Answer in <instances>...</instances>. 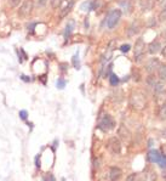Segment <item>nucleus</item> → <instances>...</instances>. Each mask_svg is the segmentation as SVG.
I'll use <instances>...</instances> for the list:
<instances>
[{"instance_id":"393cba45","label":"nucleus","mask_w":166,"mask_h":181,"mask_svg":"<svg viewBox=\"0 0 166 181\" xmlns=\"http://www.w3.org/2000/svg\"><path fill=\"white\" fill-rule=\"evenodd\" d=\"M57 147H58V139H55L53 142H52V145H51V150H52L53 153H56Z\"/></svg>"},{"instance_id":"c756f323","label":"nucleus","mask_w":166,"mask_h":181,"mask_svg":"<svg viewBox=\"0 0 166 181\" xmlns=\"http://www.w3.org/2000/svg\"><path fill=\"white\" fill-rule=\"evenodd\" d=\"M90 5H91V3H90V1H85L80 7H81V10H83V11H87V9L90 10Z\"/></svg>"},{"instance_id":"5701e85b","label":"nucleus","mask_w":166,"mask_h":181,"mask_svg":"<svg viewBox=\"0 0 166 181\" xmlns=\"http://www.w3.org/2000/svg\"><path fill=\"white\" fill-rule=\"evenodd\" d=\"M72 29H73V23L68 24V26H67V28H66V32H64V38H66V39H67V38L69 37V35H70Z\"/></svg>"},{"instance_id":"4be33fe9","label":"nucleus","mask_w":166,"mask_h":181,"mask_svg":"<svg viewBox=\"0 0 166 181\" xmlns=\"http://www.w3.org/2000/svg\"><path fill=\"white\" fill-rule=\"evenodd\" d=\"M18 116H20V118H21L22 120H26V122H27V119H28V112H27L26 110L20 111V113H18Z\"/></svg>"},{"instance_id":"dca6fc26","label":"nucleus","mask_w":166,"mask_h":181,"mask_svg":"<svg viewBox=\"0 0 166 181\" xmlns=\"http://www.w3.org/2000/svg\"><path fill=\"white\" fill-rule=\"evenodd\" d=\"M41 153H38L35 157H34V165H35V169L39 170L41 168Z\"/></svg>"},{"instance_id":"aec40b11","label":"nucleus","mask_w":166,"mask_h":181,"mask_svg":"<svg viewBox=\"0 0 166 181\" xmlns=\"http://www.w3.org/2000/svg\"><path fill=\"white\" fill-rule=\"evenodd\" d=\"M126 181H139V174H131L128 175Z\"/></svg>"},{"instance_id":"2eb2a0df","label":"nucleus","mask_w":166,"mask_h":181,"mask_svg":"<svg viewBox=\"0 0 166 181\" xmlns=\"http://www.w3.org/2000/svg\"><path fill=\"white\" fill-rule=\"evenodd\" d=\"M109 83H110V85H112V86H117L120 83V79H119V77L117 74L110 73L109 74Z\"/></svg>"},{"instance_id":"cd10ccee","label":"nucleus","mask_w":166,"mask_h":181,"mask_svg":"<svg viewBox=\"0 0 166 181\" xmlns=\"http://www.w3.org/2000/svg\"><path fill=\"white\" fill-rule=\"evenodd\" d=\"M130 49H131V45H130V44H124V45L120 46V50H121L122 52H128V51H130Z\"/></svg>"},{"instance_id":"412c9836","label":"nucleus","mask_w":166,"mask_h":181,"mask_svg":"<svg viewBox=\"0 0 166 181\" xmlns=\"http://www.w3.org/2000/svg\"><path fill=\"white\" fill-rule=\"evenodd\" d=\"M62 1H63V0H51V6L53 9H58L61 6Z\"/></svg>"},{"instance_id":"2f4dec72","label":"nucleus","mask_w":166,"mask_h":181,"mask_svg":"<svg viewBox=\"0 0 166 181\" xmlns=\"http://www.w3.org/2000/svg\"><path fill=\"white\" fill-rule=\"evenodd\" d=\"M94 168H95V169H98V168H100V159H98V158H95V159H94Z\"/></svg>"},{"instance_id":"b1692460","label":"nucleus","mask_w":166,"mask_h":181,"mask_svg":"<svg viewBox=\"0 0 166 181\" xmlns=\"http://www.w3.org/2000/svg\"><path fill=\"white\" fill-rule=\"evenodd\" d=\"M158 164L160 165L161 169H166V154H162V158H161V160L158 163Z\"/></svg>"},{"instance_id":"20e7f679","label":"nucleus","mask_w":166,"mask_h":181,"mask_svg":"<svg viewBox=\"0 0 166 181\" xmlns=\"http://www.w3.org/2000/svg\"><path fill=\"white\" fill-rule=\"evenodd\" d=\"M144 49H145V45H144V42L142 38L137 39L136 40V44H135V60L136 62H141V60L143 59L144 56Z\"/></svg>"},{"instance_id":"f3484780","label":"nucleus","mask_w":166,"mask_h":181,"mask_svg":"<svg viewBox=\"0 0 166 181\" xmlns=\"http://www.w3.org/2000/svg\"><path fill=\"white\" fill-rule=\"evenodd\" d=\"M72 62H73V66H74L75 69H80V60H79V55H78V53L73 56Z\"/></svg>"},{"instance_id":"9d476101","label":"nucleus","mask_w":166,"mask_h":181,"mask_svg":"<svg viewBox=\"0 0 166 181\" xmlns=\"http://www.w3.org/2000/svg\"><path fill=\"white\" fill-rule=\"evenodd\" d=\"M139 6L142 11H151L154 6V0H141Z\"/></svg>"},{"instance_id":"f8f14e48","label":"nucleus","mask_w":166,"mask_h":181,"mask_svg":"<svg viewBox=\"0 0 166 181\" xmlns=\"http://www.w3.org/2000/svg\"><path fill=\"white\" fill-rule=\"evenodd\" d=\"M119 135H120L124 140H130V137H131L130 131H128V130L126 129V126H124V125H121L120 128H119Z\"/></svg>"},{"instance_id":"9b49d317","label":"nucleus","mask_w":166,"mask_h":181,"mask_svg":"<svg viewBox=\"0 0 166 181\" xmlns=\"http://www.w3.org/2000/svg\"><path fill=\"white\" fill-rule=\"evenodd\" d=\"M73 6H74V1H69V3L67 4V6H64V7L62 9V11H61V13H60V17H61V19H64V17L72 11Z\"/></svg>"},{"instance_id":"e433bc0d","label":"nucleus","mask_w":166,"mask_h":181,"mask_svg":"<svg viewBox=\"0 0 166 181\" xmlns=\"http://www.w3.org/2000/svg\"><path fill=\"white\" fill-rule=\"evenodd\" d=\"M161 35H162V38H164V40L166 42V29H165V30H164V32L161 33Z\"/></svg>"},{"instance_id":"f03ea898","label":"nucleus","mask_w":166,"mask_h":181,"mask_svg":"<svg viewBox=\"0 0 166 181\" xmlns=\"http://www.w3.org/2000/svg\"><path fill=\"white\" fill-rule=\"evenodd\" d=\"M114 126H115L114 119L110 117L109 114H106V116L101 119V122H100V124H98V129H101V130H103V131H107V130H110V129H114Z\"/></svg>"},{"instance_id":"f704fd0d","label":"nucleus","mask_w":166,"mask_h":181,"mask_svg":"<svg viewBox=\"0 0 166 181\" xmlns=\"http://www.w3.org/2000/svg\"><path fill=\"white\" fill-rule=\"evenodd\" d=\"M49 180H50V181H56V179H55V176H53V175H51V174L49 175Z\"/></svg>"},{"instance_id":"0eeeda50","label":"nucleus","mask_w":166,"mask_h":181,"mask_svg":"<svg viewBox=\"0 0 166 181\" xmlns=\"http://www.w3.org/2000/svg\"><path fill=\"white\" fill-rule=\"evenodd\" d=\"M122 175V171L120 168L118 167H112L109 170V179L112 180V181H118Z\"/></svg>"},{"instance_id":"39448f33","label":"nucleus","mask_w":166,"mask_h":181,"mask_svg":"<svg viewBox=\"0 0 166 181\" xmlns=\"http://www.w3.org/2000/svg\"><path fill=\"white\" fill-rule=\"evenodd\" d=\"M109 148L114 154H119L121 152V143L118 137H112L109 140Z\"/></svg>"},{"instance_id":"7ed1b4c3","label":"nucleus","mask_w":166,"mask_h":181,"mask_svg":"<svg viewBox=\"0 0 166 181\" xmlns=\"http://www.w3.org/2000/svg\"><path fill=\"white\" fill-rule=\"evenodd\" d=\"M32 10H33V0H24L20 10H18V16L21 19H26V17H28L30 15Z\"/></svg>"},{"instance_id":"bb28decb","label":"nucleus","mask_w":166,"mask_h":181,"mask_svg":"<svg viewBox=\"0 0 166 181\" xmlns=\"http://www.w3.org/2000/svg\"><path fill=\"white\" fill-rule=\"evenodd\" d=\"M159 20L161 21V22H164V21H166V7L159 13Z\"/></svg>"},{"instance_id":"4468645a","label":"nucleus","mask_w":166,"mask_h":181,"mask_svg":"<svg viewBox=\"0 0 166 181\" xmlns=\"http://www.w3.org/2000/svg\"><path fill=\"white\" fill-rule=\"evenodd\" d=\"M159 78L161 82H166V65L159 66Z\"/></svg>"},{"instance_id":"f257e3e1","label":"nucleus","mask_w":166,"mask_h":181,"mask_svg":"<svg viewBox=\"0 0 166 181\" xmlns=\"http://www.w3.org/2000/svg\"><path fill=\"white\" fill-rule=\"evenodd\" d=\"M120 17H121V11L119 9H115L113 11H110V13L107 17V26H108V28L109 29L114 28L119 23Z\"/></svg>"},{"instance_id":"58836bf2","label":"nucleus","mask_w":166,"mask_h":181,"mask_svg":"<svg viewBox=\"0 0 166 181\" xmlns=\"http://www.w3.org/2000/svg\"><path fill=\"white\" fill-rule=\"evenodd\" d=\"M67 1H68V3H69V1H74V0H67Z\"/></svg>"},{"instance_id":"ddd939ff","label":"nucleus","mask_w":166,"mask_h":181,"mask_svg":"<svg viewBox=\"0 0 166 181\" xmlns=\"http://www.w3.org/2000/svg\"><path fill=\"white\" fill-rule=\"evenodd\" d=\"M138 32H139V24H138V22H134V23L131 24V27L128 28L127 34L130 35V37H132L134 34H136V33H138Z\"/></svg>"},{"instance_id":"473e14b6","label":"nucleus","mask_w":166,"mask_h":181,"mask_svg":"<svg viewBox=\"0 0 166 181\" xmlns=\"http://www.w3.org/2000/svg\"><path fill=\"white\" fill-rule=\"evenodd\" d=\"M153 143H154L153 139H149V140H148V148H152V147H153Z\"/></svg>"},{"instance_id":"4c0bfd02","label":"nucleus","mask_w":166,"mask_h":181,"mask_svg":"<svg viewBox=\"0 0 166 181\" xmlns=\"http://www.w3.org/2000/svg\"><path fill=\"white\" fill-rule=\"evenodd\" d=\"M162 135H164V137H166V131H164V133H162Z\"/></svg>"},{"instance_id":"1a4fd4ad","label":"nucleus","mask_w":166,"mask_h":181,"mask_svg":"<svg viewBox=\"0 0 166 181\" xmlns=\"http://www.w3.org/2000/svg\"><path fill=\"white\" fill-rule=\"evenodd\" d=\"M159 51H161V45L159 42H152L149 45H148V52L152 53V55H155V53H158Z\"/></svg>"},{"instance_id":"c85d7f7f","label":"nucleus","mask_w":166,"mask_h":181,"mask_svg":"<svg viewBox=\"0 0 166 181\" xmlns=\"http://www.w3.org/2000/svg\"><path fill=\"white\" fill-rule=\"evenodd\" d=\"M20 3H21V0H9V4H10L11 7L18 6V5H20Z\"/></svg>"},{"instance_id":"6ab92c4d","label":"nucleus","mask_w":166,"mask_h":181,"mask_svg":"<svg viewBox=\"0 0 166 181\" xmlns=\"http://www.w3.org/2000/svg\"><path fill=\"white\" fill-rule=\"evenodd\" d=\"M66 84H67V82L63 79V78H58V80H57V83H56V86H57V89H64L66 88Z\"/></svg>"},{"instance_id":"a878e982","label":"nucleus","mask_w":166,"mask_h":181,"mask_svg":"<svg viewBox=\"0 0 166 181\" xmlns=\"http://www.w3.org/2000/svg\"><path fill=\"white\" fill-rule=\"evenodd\" d=\"M159 114H160V117H161L162 119H166V105H162V106H161Z\"/></svg>"},{"instance_id":"c9c22d12","label":"nucleus","mask_w":166,"mask_h":181,"mask_svg":"<svg viewBox=\"0 0 166 181\" xmlns=\"http://www.w3.org/2000/svg\"><path fill=\"white\" fill-rule=\"evenodd\" d=\"M27 125L29 126L30 129H33V128H34V124H33V123H30V122H27Z\"/></svg>"},{"instance_id":"72a5a7b5","label":"nucleus","mask_w":166,"mask_h":181,"mask_svg":"<svg viewBox=\"0 0 166 181\" xmlns=\"http://www.w3.org/2000/svg\"><path fill=\"white\" fill-rule=\"evenodd\" d=\"M161 53H162L164 57H166V46H165L164 49H161Z\"/></svg>"},{"instance_id":"ea45409f","label":"nucleus","mask_w":166,"mask_h":181,"mask_svg":"<svg viewBox=\"0 0 166 181\" xmlns=\"http://www.w3.org/2000/svg\"><path fill=\"white\" fill-rule=\"evenodd\" d=\"M61 181H66V179H62V180H61Z\"/></svg>"},{"instance_id":"a211bd4d","label":"nucleus","mask_w":166,"mask_h":181,"mask_svg":"<svg viewBox=\"0 0 166 181\" xmlns=\"http://www.w3.org/2000/svg\"><path fill=\"white\" fill-rule=\"evenodd\" d=\"M153 88H154L156 94H160V93H162V90H164V84H162V82H159V83L156 82Z\"/></svg>"},{"instance_id":"7c9ffc66","label":"nucleus","mask_w":166,"mask_h":181,"mask_svg":"<svg viewBox=\"0 0 166 181\" xmlns=\"http://www.w3.org/2000/svg\"><path fill=\"white\" fill-rule=\"evenodd\" d=\"M23 82H26V83H29V82H32V79H30V77H28V76H24V74H22L21 77H20Z\"/></svg>"},{"instance_id":"6e6552de","label":"nucleus","mask_w":166,"mask_h":181,"mask_svg":"<svg viewBox=\"0 0 166 181\" xmlns=\"http://www.w3.org/2000/svg\"><path fill=\"white\" fill-rule=\"evenodd\" d=\"M159 66H160V62H159V60L156 57L155 59H151L148 62L145 63V70L149 72V73H152L153 70H155L156 68H159Z\"/></svg>"},{"instance_id":"423d86ee","label":"nucleus","mask_w":166,"mask_h":181,"mask_svg":"<svg viewBox=\"0 0 166 181\" xmlns=\"http://www.w3.org/2000/svg\"><path fill=\"white\" fill-rule=\"evenodd\" d=\"M162 158V154L160 153V151L158 150H151L147 154V160L151 163H159Z\"/></svg>"}]
</instances>
